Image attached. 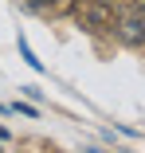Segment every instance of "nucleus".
<instances>
[{
  "instance_id": "1",
  "label": "nucleus",
  "mask_w": 145,
  "mask_h": 153,
  "mask_svg": "<svg viewBox=\"0 0 145 153\" xmlns=\"http://www.w3.org/2000/svg\"><path fill=\"white\" fill-rule=\"evenodd\" d=\"M75 20H78V27L102 36V32H114L118 8H114L110 0H78V4H75Z\"/></svg>"
},
{
  "instance_id": "2",
  "label": "nucleus",
  "mask_w": 145,
  "mask_h": 153,
  "mask_svg": "<svg viewBox=\"0 0 145 153\" xmlns=\"http://www.w3.org/2000/svg\"><path fill=\"white\" fill-rule=\"evenodd\" d=\"M114 36H118L126 47H145V4L122 8L118 20H114Z\"/></svg>"
},
{
  "instance_id": "3",
  "label": "nucleus",
  "mask_w": 145,
  "mask_h": 153,
  "mask_svg": "<svg viewBox=\"0 0 145 153\" xmlns=\"http://www.w3.org/2000/svg\"><path fill=\"white\" fill-rule=\"evenodd\" d=\"M75 4H78V0H27V8H32V12L51 16V20H59V16H75Z\"/></svg>"
},
{
  "instance_id": "4",
  "label": "nucleus",
  "mask_w": 145,
  "mask_h": 153,
  "mask_svg": "<svg viewBox=\"0 0 145 153\" xmlns=\"http://www.w3.org/2000/svg\"><path fill=\"white\" fill-rule=\"evenodd\" d=\"M20 55H24V63L32 67V71H43V63H39V59H36V51L27 47V39H24V36H20Z\"/></svg>"
},
{
  "instance_id": "5",
  "label": "nucleus",
  "mask_w": 145,
  "mask_h": 153,
  "mask_svg": "<svg viewBox=\"0 0 145 153\" xmlns=\"http://www.w3.org/2000/svg\"><path fill=\"white\" fill-rule=\"evenodd\" d=\"M8 110H20V114H27V118H36V114H39V110H36V106H27V102H12V106H8Z\"/></svg>"
},
{
  "instance_id": "6",
  "label": "nucleus",
  "mask_w": 145,
  "mask_h": 153,
  "mask_svg": "<svg viewBox=\"0 0 145 153\" xmlns=\"http://www.w3.org/2000/svg\"><path fill=\"white\" fill-rule=\"evenodd\" d=\"M133 4H145V0H114V8H118V12H122V8H133Z\"/></svg>"
},
{
  "instance_id": "7",
  "label": "nucleus",
  "mask_w": 145,
  "mask_h": 153,
  "mask_svg": "<svg viewBox=\"0 0 145 153\" xmlns=\"http://www.w3.org/2000/svg\"><path fill=\"white\" fill-rule=\"evenodd\" d=\"M110 4H114V0H110Z\"/></svg>"
}]
</instances>
